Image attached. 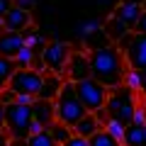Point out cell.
<instances>
[{"label":"cell","mask_w":146,"mask_h":146,"mask_svg":"<svg viewBox=\"0 0 146 146\" xmlns=\"http://www.w3.org/2000/svg\"><path fill=\"white\" fill-rule=\"evenodd\" d=\"M144 10H146V0H144Z\"/></svg>","instance_id":"cell-41"},{"label":"cell","mask_w":146,"mask_h":146,"mask_svg":"<svg viewBox=\"0 0 146 146\" xmlns=\"http://www.w3.org/2000/svg\"><path fill=\"white\" fill-rule=\"evenodd\" d=\"M68 80H83L90 76V58H88V51H71L68 56V63H66V73H63Z\"/></svg>","instance_id":"cell-9"},{"label":"cell","mask_w":146,"mask_h":146,"mask_svg":"<svg viewBox=\"0 0 146 146\" xmlns=\"http://www.w3.org/2000/svg\"><path fill=\"white\" fill-rule=\"evenodd\" d=\"M32 115H34L32 122H36L42 129H49V127L56 122V107H54V100L34 98V102H32Z\"/></svg>","instance_id":"cell-10"},{"label":"cell","mask_w":146,"mask_h":146,"mask_svg":"<svg viewBox=\"0 0 146 146\" xmlns=\"http://www.w3.org/2000/svg\"><path fill=\"white\" fill-rule=\"evenodd\" d=\"M58 146H90V144H88V139H83V136H78V134H73L71 139H66L63 144H58Z\"/></svg>","instance_id":"cell-28"},{"label":"cell","mask_w":146,"mask_h":146,"mask_svg":"<svg viewBox=\"0 0 146 146\" xmlns=\"http://www.w3.org/2000/svg\"><path fill=\"white\" fill-rule=\"evenodd\" d=\"M68 56H71V46H68L66 42H46L44 49L39 51V58H42V63L46 66V71L58 73V76L66 73Z\"/></svg>","instance_id":"cell-8"},{"label":"cell","mask_w":146,"mask_h":146,"mask_svg":"<svg viewBox=\"0 0 146 146\" xmlns=\"http://www.w3.org/2000/svg\"><path fill=\"white\" fill-rule=\"evenodd\" d=\"M98 29H102V22H100L98 17H93V20H83V22H80V27H78V34L85 39V36L95 34Z\"/></svg>","instance_id":"cell-25"},{"label":"cell","mask_w":146,"mask_h":146,"mask_svg":"<svg viewBox=\"0 0 146 146\" xmlns=\"http://www.w3.org/2000/svg\"><path fill=\"white\" fill-rule=\"evenodd\" d=\"M141 12H144V5H136V3H122V0H119V5L112 10V15L119 17L129 29H134L136 22H139V17H141Z\"/></svg>","instance_id":"cell-13"},{"label":"cell","mask_w":146,"mask_h":146,"mask_svg":"<svg viewBox=\"0 0 146 146\" xmlns=\"http://www.w3.org/2000/svg\"><path fill=\"white\" fill-rule=\"evenodd\" d=\"M5 32V22H3V17H0V34Z\"/></svg>","instance_id":"cell-40"},{"label":"cell","mask_w":146,"mask_h":146,"mask_svg":"<svg viewBox=\"0 0 146 146\" xmlns=\"http://www.w3.org/2000/svg\"><path fill=\"white\" fill-rule=\"evenodd\" d=\"M122 3H136V5H144V0H122Z\"/></svg>","instance_id":"cell-39"},{"label":"cell","mask_w":146,"mask_h":146,"mask_svg":"<svg viewBox=\"0 0 146 146\" xmlns=\"http://www.w3.org/2000/svg\"><path fill=\"white\" fill-rule=\"evenodd\" d=\"M134 32H144V34H146V10L141 12L139 22H136V27H134Z\"/></svg>","instance_id":"cell-31"},{"label":"cell","mask_w":146,"mask_h":146,"mask_svg":"<svg viewBox=\"0 0 146 146\" xmlns=\"http://www.w3.org/2000/svg\"><path fill=\"white\" fill-rule=\"evenodd\" d=\"M3 22H5V29L7 32H25L32 27V12L29 10H22V7L12 5L10 10L5 12V17H3Z\"/></svg>","instance_id":"cell-11"},{"label":"cell","mask_w":146,"mask_h":146,"mask_svg":"<svg viewBox=\"0 0 146 146\" xmlns=\"http://www.w3.org/2000/svg\"><path fill=\"white\" fill-rule=\"evenodd\" d=\"M124 127H127V124H124V122H119L117 117H107V122L102 124V129H105V131H110V134H112V136H115V139L122 144V136H124Z\"/></svg>","instance_id":"cell-24"},{"label":"cell","mask_w":146,"mask_h":146,"mask_svg":"<svg viewBox=\"0 0 146 146\" xmlns=\"http://www.w3.org/2000/svg\"><path fill=\"white\" fill-rule=\"evenodd\" d=\"M0 129H5V105L0 102Z\"/></svg>","instance_id":"cell-36"},{"label":"cell","mask_w":146,"mask_h":146,"mask_svg":"<svg viewBox=\"0 0 146 146\" xmlns=\"http://www.w3.org/2000/svg\"><path fill=\"white\" fill-rule=\"evenodd\" d=\"M131 124H139V127L146 124V105H136L134 117H131Z\"/></svg>","instance_id":"cell-27"},{"label":"cell","mask_w":146,"mask_h":146,"mask_svg":"<svg viewBox=\"0 0 146 146\" xmlns=\"http://www.w3.org/2000/svg\"><path fill=\"white\" fill-rule=\"evenodd\" d=\"M22 46H25V34L22 32H7L5 29L0 34V56L15 58Z\"/></svg>","instance_id":"cell-12"},{"label":"cell","mask_w":146,"mask_h":146,"mask_svg":"<svg viewBox=\"0 0 146 146\" xmlns=\"http://www.w3.org/2000/svg\"><path fill=\"white\" fill-rule=\"evenodd\" d=\"M88 144H90V146H122L115 136L110 134V131H105V129H98V131L88 139Z\"/></svg>","instance_id":"cell-21"},{"label":"cell","mask_w":146,"mask_h":146,"mask_svg":"<svg viewBox=\"0 0 146 146\" xmlns=\"http://www.w3.org/2000/svg\"><path fill=\"white\" fill-rule=\"evenodd\" d=\"M10 146H27V139H10Z\"/></svg>","instance_id":"cell-38"},{"label":"cell","mask_w":146,"mask_h":146,"mask_svg":"<svg viewBox=\"0 0 146 146\" xmlns=\"http://www.w3.org/2000/svg\"><path fill=\"white\" fill-rule=\"evenodd\" d=\"M66 80V76H58V73H44V83H42V90L36 98H44V100H56V95L61 93V85Z\"/></svg>","instance_id":"cell-14"},{"label":"cell","mask_w":146,"mask_h":146,"mask_svg":"<svg viewBox=\"0 0 146 146\" xmlns=\"http://www.w3.org/2000/svg\"><path fill=\"white\" fill-rule=\"evenodd\" d=\"M73 85H76V95H78V100L85 105L88 112H95V110L105 107L107 95H110L107 85H102L100 80H95L93 76H88V78H83V80H76Z\"/></svg>","instance_id":"cell-5"},{"label":"cell","mask_w":146,"mask_h":146,"mask_svg":"<svg viewBox=\"0 0 146 146\" xmlns=\"http://www.w3.org/2000/svg\"><path fill=\"white\" fill-rule=\"evenodd\" d=\"M15 100H17V93H15V90H10V88L0 90V102H3V105H10V102H15Z\"/></svg>","instance_id":"cell-29"},{"label":"cell","mask_w":146,"mask_h":146,"mask_svg":"<svg viewBox=\"0 0 146 146\" xmlns=\"http://www.w3.org/2000/svg\"><path fill=\"white\" fill-rule=\"evenodd\" d=\"M22 34H25V46L34 49V51H42V49H44V44H46V39H44V34H42L39 29H34V27H29V29H25Z\"/></svg>","instance_id":"cell-19"},{"label":"cell","mask_w":146,"mask_h":146,"mask_svg":"<svg viewBox=\"0 0 146 146\" xmlns=\"http://www.w3.org/2000/svg\"><path fill=\"white\" fill-rule=\"evenodd\" d=\"M15 58H7V56H0V90H5L10 85V78L15 73Z\"/></svg>","instance_id":"cell-18"},{"label":"cell","mask_w":146,"mask_h":146,"mask_svg":"<svg viewBox=\"0 0 146 146\" xmlns=\"http://www.w3.org/2000/svg\"><path fill=\"white\" fill-rule=\"evenodd\" d=\"M15 5L22 7V10H32V7L36 5V0H15Z\"/></svg>","instance_id":"cell-30"},{"label":"cell","mask_w":146,"mask_h":146,"mask_svg":"<svg viewBox=\"0 0 146 146\" xmlns=\"http://www.w3.org/2000/svg\"><path fill=\"white\" fill-rule=\"evenodd\" d=\"M34 61H36V51L29 49V46H22L20 51H17V56H15V66L17 68H32Z\"/></svg>","instance_id":"cell-22"},{"label":"cell","mask_w":146,"mask_h":146,"mask_svg":"<svg viewBox=\"0 0 146 146\" xmlns=\"http://www.w3.org/2000/svg\"><path fill=\"white\" fill-rule=\"evenodd\" d=\"M54 107H56V119L63 122V124H68L71 129H73V124L88 112L85 105L80 102L78 95H76V85H73V80H68V78L63 80L61 93H58L56 100H54Z\"/></svg>","instance_id":"cell-2"},{"label":"cell","mask_w":146,"mask_h":146,"mask_svg":"<svg viewBox=\"0 0 146 146\" xmlns=\"http://www.w3.org/2000/svg\"><path fill=\"white\" fill-rule=\"evenodd\" d=\"M15 5V0H0V17H5V12Z\"/></svg>","instance_id":"cell-33"},{"label":"cell","mask_w":146,"mask_h":146,"mask_svg":"<svg viewBox=\"0 0 146 146\" xmlns=\"http://www.w3.org/2000/svg\"><path fill=\"white\" fill-rule=\"evenodd\" d=\"M124 85L129 90H134V93H139L141 90V71H134V68H129L124 76Z\"/></svg>","instance_id":"cell-26"},{"label":"cell","mask_w":146,"mask_h":146,"mask_svg":"<svg viewBox=\"0 0 146 146\" xmlns=\"http://www.w3.org/2000/svg\"><path fill=\"white\" fill-rule=\"evenodd\" d=\"M122 146H146L144 127H139V124H127V127H124V136H122Z\"/></svg>","instance_id":"cell-17"},{"label":"cell","mask_w":146,"mask_h":146,"mask_svg":"<svg viewBox=\"0 0 146 146\" xmlns=\"http://www.w3.org/2000/svg\"><path fill=\"white\" fill-rule=\"evenodd\" d=\"M17 102H27V105H32V102H34V98H32V95H17Z\"/></svg>","instance_id":"cell-37"},{"label":"cell","mask_w":146,"mask_h":146,"mask_svg":"<svg viewBox=\"0 0 146 146\" xmlns=\"http://www.w3.org/2000/svg\"><path fill=\"white\" fill-rule=\"evenodd\" d=\"M49 131H51V136H54L56 144H63L66 139H71V136H73V129H71L68 124H63V122H58V119L49 127Z\"/></svg>","instance_id":"cell-23"},{"label":"cell","mask_w":146,"mask_h":146,"mask_svg":"<svg viewBox=\"0 0 146 146\" xmlns=\"http://www.w3.org/2000/svg\"><path fill=\"white\" fill-rule=\"evenodd\" d=\"M127 58V66L134 71H146V34L144 32H129L124 39L117 42Z\"/></svg>","instance_id":"cell-6"},{"label":"cell","mask_w":146,"mask_h":146,"mask_svg":"<svg viewBox=\"0 0 146 146\" xmlns=\"http://www.w3.org/2000/svg\"><path fill=\"white\" fill-rule=\"evenodd\" d=\"M136 93L129 90L127 85H119V88H112L107 95V102H105V110H107L110 117H117L124 124H131V117H134L136 110Z\"/></svg>","instance_id":"cell-4"},{"label":"cell","mask_w":146,"mask_h":146,"mask_svg":"<svg viewBox=\"0 0 146 146\" xmlns=\"http://www.w3.org/2000/svg\"><path fill=\"white\" fill-rule=\"evenodd\" d=\"M139 93H141V98L146 100V71H141V90Z\"/></svg>","instance_id":"cell-35"},{"label":"cell","mask_w":146,"mask_h":146,"mask_svg":"<svg viewBox=\"0 0 146 146\" xmlns=\"http://www.w3.org/2000/svg\"><path fill=\"white\" fill-rule=\"evenodd\" d=\"M32 105L27 102H10L5 105V129L12 139H27L32 134Z\"/></svg>","instance_id":"cell-3"},{"label":"cell","mask_w":146,"mask_h":146,"mask_svg":"<svg viewBox=\"0 0 146 146\" xmlns=\"http://www.w3.org/2000/svg\"><path fill=\"white\" fill-rule=\"evenodd\" d=\"M10 139L12 136L7 134V129H0V146H10Z\"/></svg>","instance_id":"cell-34"},{"label":"cell","mask_w":146,"mask_h":146,"mask_svg":"<svg viewBox=\"0 0 146 146\" xmlns=\"http://www.w3.org/2000/svg\"><path fill=\"white\" fill-rule=\"evenodd\" d=\"M102 32L107 34V39H112V44H117L119 39H124L129 32H134V29H129V27L124 25V22L119 20V17H115V15H110L107 17V22L102 25Z\"/></svg>","instance_id":"cell-15"},{"label":"cell","mask_w":146,"mask_h":146,"mask_svg":"<svg viewBox=\"0 0 146 146\" xmlns=\"http://www.w3.org/2000/svg\"><path fill=\"white\" fill-rule=\"evenodd\" d=\"M27 146H58V144L54 141L49 129H42V131H36V134L27 136Z\"/></svg>","instance_id":"cell-20"},{"label":"cell","mask_w":146,"mask_h":146,"mask_svg":"<svg viewBox=\"0 0 146 146\" xmlns=\"http://www.w3.org/2000/svg\"><path fill=\"white\" fill-rule=\"evenodd\" d=\"M42 83H44V73H39L34 66L32 68H15L7 88L15 90L17 95H32V98H36L39 90H42Z\"/></svg>","instance_id":"cell-7"},{"label":"cell","mask_w":146,"mask_h":146,"mask_svg":"<svg viewBox=\"0 0 146 146\" xmlns=\"http://www.w3.org/2000/svg\"><path fill=\"white\" fill-rule=\"evenodd\" d=\"M88 58H90V76L95 80L107 85L110 90L124 85V76L129 71V66H127V58L117 44L88 49Z\"/></svg>","instance_id":"cell-1"},{"label":"cell","mask_w":146,"mask_h":146,"mask_svg":"<svg viewBox=\"0 0 146 146\" xmlns=\"http://www.w3.org/2000/svg\"><path fill=\"white\" fill-rule=\"evenodd\" d=\"M93 115L95 117H98V122H100V124H105V122H107V110H105V107H100V110H95V112H93Z\"/></svg>","instance_id":"cell-32"},{"label":"cell","mask_w":146,"mask_h":146,"mask_svg":"<svg viewBox=\"0 0 146 146\" xmlns=\"http://www.w3.org/2000/svg\"><path fill=\"white\" fill-rule=\"evenodd\" d=\"M98 129H102V124L98 122V117H95L93 112H85V115L80 117L76 124H73V134L83 136V139H90V136H93Z\"/></svg>","instance_id":"cell-16"}]
</instances>
